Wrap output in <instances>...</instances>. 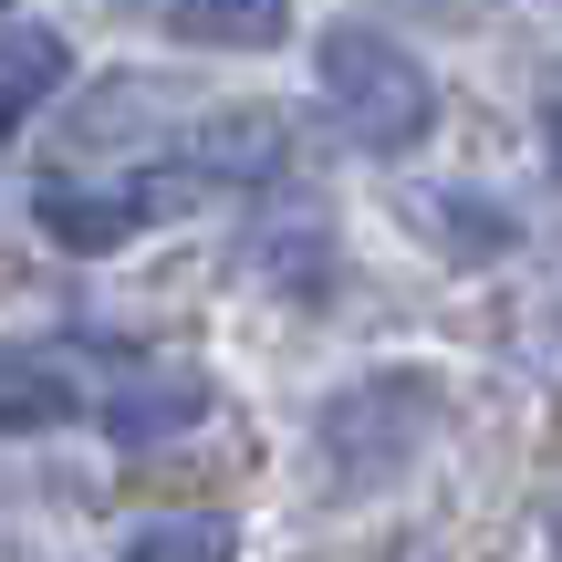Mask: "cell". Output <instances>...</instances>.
Segmentation results:
<instances>
[{
    "instance_id": "1",
    "label": "cell",
    "mask_w": 562,
    "mask_h": 562,
    "mask_svg": "<svg viewBox=\"0 0 562 562\" xmlns=\"http://www.w3.org/2000/svg\"><path fill=\"white\" fill-rule=\"evenodd\" d=\"M313 83H323V104H334V125L355 146H375V157H396V146H417L427 125H438V83H427V63L406 53V42L364 32V21L323 32Z\"/></svg>"
},
{
    "instance_id": "2",
    "label": "cell",
    "mask_w": 562,
    "mask_h": 562,
    "mask_svg": "<svg viewBox=\"0 0 562 562\" xmlns=\"http://www.w3.org/2000/svg\"><path fill=\"white\" fill-rule=\"evenodd\" d=\"M427 427H438V396H427L417 375H364V385H344V396L323 406V459H334L344 480H396Z\"/></svg>"
},
{
    "instance_id": "3",
    "label": "cell",
    "mask_w": 562,
    "mask_h": 562,
    "mask_svg": "<svg viewBox=\"0 0 562 562\" xmlns=\"http://www.w3.org/2000/svg\"><path fill=\"white\" fill-rule=\"evenodd\" d=\"M281 115L271 104H220V115L188 136V167H199L209 188H250V178H281Z\"/></svg>"
},
{
    "instance_id": "4",
    "label": "cell",
    "mask_w": 562,
    "mask_h": 562,
    "mask_svg": "<svg viewBox=\"0 0 562 562\" xmlns=\"http://www.w3.org/2000/svg\"><path fill=\"white\" fill-rule=\"evenodd\" d=\"M32 220H42V240H53V250H115L125 229L146 220V209H136V188H83V178H42V188H32Z\"/></svg>"
},
{
    "instance_id": "5",
    "label": "cell",
    "mask_w": 562,
    "mask_h": 562,
    "mask_svg": "<svg viewBox=\"0 0 562 562\" xmlns=\"http://www.w3.org/2000/svg\"><path fill=\"white\" fill-rule=\"evenodd\" d=\"M199 406H209V385L146 375V385H125V396L104 406V427H115V438H178V427H199Z\"/></svg>"
},
{
    "instance_id": "6",
    "label": "cell",
    "mask_w": 562,
    "mask_h": 562,
    "mask_svg": "<svg viewBox=\"0 0 562 562\" xmlns=\"http://www.w3.org/2000/svg\"><path fill=\"white\" fill-rule=\"evenodd\" d=\"M188 42H229V53H261V42L292 32V0H178Z\"/></svg>"
},
{
    "instance_id": "7",
    "label": "cell",
    "mask_w": 562,
    "mask_h": 562,
    "mask_svg": "<svg viewBox=\"0 0 562 562\" xmlns=\"http://www.w3.org/2000/svg\"><path fill=\"white\" fill-rule=\"evenodd\" d=\"M63 417H74V385H63L42 355H0V438H21V427H63Z\"/></svg>"
},
{
    "instance_id": "8",
    "label": "cell",
    "mask_w": 562,
    "mask_h": 562,
    "mask_svg": "<svg viewBox=\"0 0 562 562\" xmlns=\"http://www.w3.org/2000/svg\"><path fill=\"white\" fill-rule=\"evenodd\" d=\"M53 83H63V42L53 32H11V42H0V136H11Z\"/></svg>"
},
{
    "instance_id": "9",
    "label": "cell",
    "mask_w": 562,
    "mask_h": 562,
    "mask_svg": "<svg viewBox=\"0 0 562 562\" xmlns=\"http://www.w3.org/2000/svg\"><path fill=\"white\" fill-rule=\"evenodd\" d=\"M229 552H240V531L220 510H178V521H146L125 542V562H229Z\"/></svg>"
},
{
    "instance_id": "10",
    "label": "cell",
    "mask_w": 562,
    "mask_h": 562,
    "mask_svg": "<svg viewBox=\"0 0 562 562\" xmlns=\"http://www.w3.org/2000/svg\"><path fill=\"white\" fill-rule=\"evenodd\" d=\"M417 229L438 250H459V261H490V250H510V220L501 209H480V199H427L417 209Z\"/></svg>"
},
{
    "instance_id": "11",
    "label": "cell",
    "mask_w": 562,
    "mask_h": 562,
    "mask_svg": "<svg viewBox=\"0 0 562 562\" xmlns=\"http://www.w3.org/2000/svg\"><path fill=\"white\" fill-rule=\"evenodd\" d=\"M542 136H552V167H562V104H552V125H542Z\"/></svg>"
},
{
    "instance_id": "12",
    "label": "cell",
    "mask_w": 562,
    "mask_h": 562,
    "mask_svg": "<svg viewBox=\"0 0 562 562\" xmlns=\"http://www.w3.org/2000/svg\"><path fill=\"white\" fill-rule=\"evenodd\" d=\"M0 11H11V0H0Z\"/></svg>"
}]
</instances>
